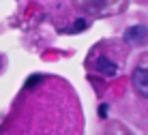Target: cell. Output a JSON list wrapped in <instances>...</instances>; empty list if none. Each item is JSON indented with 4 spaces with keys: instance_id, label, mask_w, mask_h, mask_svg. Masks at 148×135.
I'll return each instance as SVG.
<instances>
[{
    "instance_id": "6da1fadb",
    "label": "cell",
    "mask_w": 148,
    "mask_h": 135,
    "mask_svg": "<svg viewBox=\"0 0 148 135\" xmlns=\"http://www.w3.org/2000/svg\"><path fill=\"white\" fill-rule=\"evenodd\" d=\"M75 2L88 15H116L127 7V0H75Z\"/></svg>"
},
{
    "instance_id": "7a4b0ae2",
    "label": "cell",
    "mask_w": 148,
    "mask_h": 135,
    "mask_svg": "<svg viewBox=\"0 0 148 135\" xmlns=\"http://www.w3.org/2000/svg\"><path fill=\"white\" fill-rule=\"evenodd\" d=\"M122 39H125V43L133 45V47H142V45L148 43V28L142 26V24L129 26L125 30V34H122Z\"/></svg>"
},
{
    "instance_id": "3957f363",
    "label": "cell",
    "mask_w": 148,
    "mask_h": 135,
    "mask_svg": "<svg viewBox=\"0 0 148 135\" xmlns=\"http://www.w3.org/2000/svg\"><path fill=\"white\" fill-rule=\"evenodd\" d=\"M131 86L140 97L148 99V66H135L133 75H131Z\"/></svg>"
},
{
    "instance_id": "277c9868",
    "label": "cell",
    "mask_w": 148,
    "mask_h": 135,
    "mask_svg": "<svg viewBox=\"0 0 148 135\" xmlns=\"http://www.w3.org/2000/svg\"><path fill=\"white\" fill-rule=\"evenodd\" d=\"M95 71H97V73H99V75H103V77H114L116 73H118V64H116V62H112L110 58H108V56H99V58H97L95 60Z\"/></svg>"
},
{
    "instance_id": "5b68a950",
    "label": "cell",
    "mask_w": 148,
    "mask_h": 135,
    "mask_svg": "<svg viewBox=\"0 0 148 135\" xmlns=\"http://www.w3.org/2000/svg\"><path fill=\"white\" fill-rule=\"evenodd\" d=\"M43 79H45V75H30L28 79H26V84H24V88H26V90H32V88L39 86Z\"/></svg>"
},
{
    "instance_id": "8992f818",
    "label": "cell",
    "mask_w": 148,
    "mask_h": 135,
    "mask_svg": "<svg viewBox=\"0 0 148 135\" xmlns=\"http://www.w3.org/2000/svg\"><path fill=\"white\" fill-rule=\"evenodd\" d=\"M88 28V19H75V24L71 26V32H82V30H86Z\"/></svg>"
},
{
    "instance_id": "52a82bcc",
    "label": "cell",
    "mask_w": 148,
    "mask_h": 135,
    "mask_svg": "<svg viewBox=\"0 0 148 135\" xmlns=\"http://www.w3.org/2000/svg\"><path fill=\"white\" fill-rule=\"evenodd\" d=\"M108 114H110V105L108 103H101L99 105V118H108Z\"/></svg>"
},
{
    "instance_id": "ba28073f",
    "label": "cell",
    "mask_w": 148,
    "mask_h": 135,
    "mask_svg": "<svg viewBox=\"0 0 148 135\" xmlns=\"http://www.w3.org/2000/svg\"><path fill=\"white\" fill-rule=\"evenodd\" d=\"M0 66H2V56H0Z\"/></svg>"
}]
</instances>
